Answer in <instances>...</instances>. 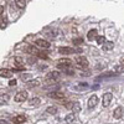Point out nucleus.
<instances>
[{"label":"nucleus","instance_id":"obj_9","mask_svg":"<svg viewBox=\"0 0 124 124\" xmlns=\"http://www.w3.org/2000/svg\"><path fill=\"white\" fill-rule=\"evenodd\" d=\"M113 117H114L116 119L122 118V117H123V107H118V108L114 110V113H113Z\"/></svg>","mask_w":124,"mask_h":124},{"label":"nucleus","instance_id":"obj_1","mask_svg":"<svg viewBox=\"0 0 124 124\" xmlns=\"http://www.w3.org/2000/svg\"><path fill=\"white\" fill-rule=\"evenodd\" d=\"M71 60H68V58H62V60H60L58 61V63H57V68H60V70H68L70 67H71Z\"/></svg>","mask_w":124,"mask_h":124},{"label":"nucleus","instance_id":"obj_16","mask_svg":"<svg viewBox=\"0 0 124 124\" xmlns=\"http://www.w3.org/2000/svg\"><path fill=\"white\" fill-rule=\"evenodd\" d=\"M15 4H16L17 8L23 9V8H25V5H26V0H15Z\"/></svg>","mask_w":124,"mask_h":124},{"label":"nucleus","instance_id":"obj_12","mask_svg":"<svg viewBox=\"0 0 124 124\" xmlns=\"http://www.w3.org/2000/svg\"><path fill=\"white\" fill-rule=\"evenodd\" d=\"M58 77H60V72H51V73L47 75V79H50V81H55Z\"/></svg>","mask_w":124,"mask_h":124},{"label":"nucleus","instance_id":"obj_2","mask_svg":"<svg viewBox=\"0 0 124 124\" xmlns=\"http://www.w3.org/2000/svg\"><path fill=\"white\" fill-rule=\"evenodd\" d=\"M14 99H15V102H17V103L25 102V101L27 99V92H26V91H20V92H17L16 94H15V97H14Z\"/></svg>","mask_w":124,"mask_h":124},{"label":"nucleus","instance_id":"obj_19","mask_svg":"<svg viewBox=\"0 0 124 124\" xmlns=\"http://www.w3.org/2000/svg\"><path fill=\"white\" fill-rule=\"evenodd\" d=\"M112 48H113V44L112 42H107L106 41V42L103 44V50L104 51H108V50H112Z\"/></svg>","mask_w":124,"mask_h":124},{"label":"nucleus","instance_id":"obj_18","mask_svg":"<svg viewBox=\"0 0 124 124\" xmlns=\"http://www.w3.org/2000/svg\"><path fill=\"white\" fill-rule=\"evenodd\" d=\"M6 25H8V17L4 16L1 20H0V27H1V29H5Z\"/></svg>","mask_w":124,"mask_h":124},{"label":"nucleus","instance_id":"obj_23","mask_svg":"<svg viewBox=\"0 0 124 124\" xmlns=\"http://www.w3.org/2000/svg\"><path fill=\"white\" fill-rule=\"evenodd\" d=\"M47 113H48V114H56V113H57V108L56 107H48L47 108Z\"/></svg>","mask_w":124,"mask_h":124},{"label":"nucleus","instance_id":"obj_7","mask_svg":"<svg viewBox=\"0 0 124 124\" xmlns=\"http://www.w3.org/2000/svg\"><path fill=\"white\" fill-rule=\"evenodd\" d=\"M98 103V97L97 96H92L88 101V108H94Z\"/></svg>","mask_w":124,"mask_h":124},{"label":"nucleus","instance_id":"obj_4","mask_svg":"<svg viewBox=\"0 0 124 124\" xmlns=\"http://www.w3.org/2000/svg\"><path fill=\"white\" fill-rule=\"evenodd\" d=\"M112 99H113L112 93H106V94L103 96V107H108L110 104Z\"/></svg>","mask_w":124,"mask_h":124},{"label":"nucleus","instance_id":"obj_6","mask_svg":"<svg viewBox=\"0 0 124 124\" xmlns=\"http://www.w3.org/2000/svg\"><path fill=\"white\" fill-rule=\"evenodd\" d=\"M13 75V71H10L8 68H1L0 70V77H4V78H10Z\"/></svg>","mask_w":124,"mask_h":124},{"label":"nucleus","instance_id":"obj_27","mask_svg":"<svg viewBox=\"0 0 124 124\" xmlns=\"http://www.w3.org/2000/svg\"><path fill=\"white\" fill-rule=\"evenodd\" d=\"M16 82H17L16 79H11V81L9 82V86H15V85H16Z\"/></svg>","mask_w":124,"mask_h":124},{"label":"nucleus","instance_id":"obj_20","mask_svg":"<svg viewBox=\"0 0 124 124\" xmlns=\"http://www.w3.org/2000/svg\"><path fill=\"white\" fill-rule=\"evenodd\" d=\"M26 51H27L29 54H34V55H36V54L39 52L37 48H36V47H34V46H29V47L26 48Z\"/></svg>","mask_w":124,"mask_h":124},{"label":"nucleus","instance_id":"obj_21","mask_svg":"<svg viewBox=\"0 0 124 124\" xmlns=\"http://www.w3.org/2000/svg\"><path fill=\"white\" fill-rule=\"evenodd\" d=\"M40 98H37V97H35V98H32V99H31V102H30V104L31 106H34V107H36V106H39L40 104Z\"/></svg>","mask_w":124,"mask_h":124},{"label":"nucleus","instance_id":"obj_10","mask_svg":"<svg viewBox=\"0 0 124 124\" xmlns=\"http://www.w3.org/2000/svg\"><path fill=\"white\" fill-rule=\"evenodd\" d=\"M58 52H60L61 55H68V54L73 52V50H72L71 47H60V48H58Z\"/></svg>","mask_w":124,"mask_h":124},{"label":"nucleus","instance_id":"obj_29","mask_svg":"<svg viewBox=\"0 0 124 124\" xmlns=\"http://www.w3.org/2000/svg\"><path fill=\"white\" fill-rule=\"evenodd\" d=\"M29 62H30V63H35L36 60H35V58H30V60H29Z\"/></svg>","mask_w":124,"mask_h":124},{"label":"nucleus","instance_id":"obj_8","mask_svg":"<svg viewBox=\"0 0 124 124\" xmlns=\"http://www.w3.org/2000/svg\"><path fill=\"white\" fill-rule=\"evenodd\" d=\"M25 120H26V117L25 116H16V117L13 118V123H15V124H21Z\"/></svg>","mask_w":124,"mask_h":124},{"label":"nucleus","instance_id":"obj_22","mask_svg":"<svg viewBox=\"0 0 124 124\" xmlns=\"http://www.w3.org/2000/svg\"><path fill=\"white\" fill-rule=\"evenodd\" d=\"M96 39H97V42H98V45H103V44L106 42V37H104V36H97Z\"/></svg>","mask_w":124,"mask_h":124},{"label":"nucleus","instance_id":"obj_14","mask_svg":"<svg viewBox=\"0 0 124 124\" xmlns=\"http://www.w3.org/2000/svg\"><path fill=\"white\" fill-rule=\"evenodd\" d=\"M50 97H52V98H58V99H62L65 97V94L62 92H55V93H50L48 94Z\"/></svg>","mask_w":124,"mask_h":124},{"label":"nucleus","instance_id":"obj_11","mask_svg":"<svg viewBox=\"0 0 124 124\" xmlns=\"http://www.w3.org/2000/svg\"><path fill=\"white\" fill-rule=\"evenodd\" d=\"M8 102H9V94H6V93H4V94H0V106L6 104Z\"/></svg>","mask_w":124,"mask_h":124},{"label":"nucleus","instance_id":"obj_15","mask_svg":"<svg viewBox=\"0 0 124 124\" xmlns=\"http://www.w3.org/2000/svg\"><path fill=\"white\" fill-rule=\"evenodd\" d=\"M14 61H15V65H16L19 68H23V70H24V67H23V58H21V57L16 56V57L14 58Z\"/></svg>","mask_w":124,"mask_h":124},{"label":"nucleus","instance_id":"obj_24","mask_svg":"<svg viewBox=\"0 0 124 124\" xmlns=\"http://www.w3.org/2000/svg\"><path fill=\"white\" fill-rule=\"evenodd\" d=\"M39 85H40V82H39L37 79H35V81H30V83H29L30 87H35V86H39Z\"/></svg>","mask_w":124,"mask_h":124},{"label":"nucleus","instance_id":"obj_3","mask_svg":"<svg viewBox=\"0 0 124 124\" xmlns=\"http://www.w3.org/2000/svg\"><path fill=\"white\" fill-rule=\"evenodd\" d=\"M76 62H77V66H78V67H82V68H85V67L88 66V60H87L86 57H83V56L77 57V58H76Z\"/></svg>","mask_w":124,"mask_h":124},{"label":"nucleus","instance_id":"obj_30","mask_svg":"<svg viewBox=\"0 0 124 124\" xmlns=\"http://www.w3.org/2000/svg\"><path fill=\"white\" fill-rule=\"evenodd\" d=\"M3 11H4V8H3V5H0V15L3 14Z\"/></svg>","mask_w":124,"mask_h":124},{"label":"nucleus","instance_id":"obj_5","mask_svg":"<svg viewBox=\"0 0 124 124\" xmlns=\"http://www.w3.org/2000/svg\"><path fill=\"white\" fill-rule=\"evenodd\" d=\"M36 45H37L39 47H42V48H48V47L51 46V44L48 42V41L42 40V39H39V40H36Z\"/></svg>","mask_w":124,"mask_h":124},{"label":"nucleus","instance_id":"obj_13","mask_svg":"<svg viewBox=\"0 0 124 124\" xmlns=\"http://www.w3.org/2000/svg\"><path fill=\"white\" fill-rule=\"evenodd\" d=\"M87 37H88V40L89 41H92V40H94L96 37H97V30H91V31H88V35H87Z\"/></svg>","mask_w":124,"mask_h":124},{"label":"nucleus","instance_id":"obj_17","mask_svg":"<svg viewBox=\"0 0 124 124\" xmlns=\"http://www.w3.org/2000/svg\"><path fill=\"white\" fill-rule=\"evenodd\" d=\"M65 120H66V123H72V122L75 120V114H73V113H70V114H67Z\"/></svg>","mask_w":124,"mask_h":124},{"label":"nucleus","instance_id":"obj_25","mask_svg":"<svg viewBox=\"0 0 124 124\" xmlns=\"http://www.w3.org/2000/svg\"><path fill=\"white\" fill-rule=\"evenodd\" d=\"M73 41H75V44L79 45V44H82V42H83V39H81V37H78V39H75Z\"/></svg>","mask_w":124,"mask_h":124},{"label":"nucleus","instance_id":"obj_26","mask_svg":"<svg viewBox=\"0 0 124 124\" xmlns=\"http://www.w3.org/2000/svg\"><path fill=\"white\" fill-rule=\"evenodd\" d=\"M36 55H37L39 57H41V58H47V55H46V54H42V52H37Z\"/></svg>","mask_w":124,"mask_h":124},{"label":"nucleus","instance_id":"obj_28","mask_svg":"<svg viewBox=\"0 0 124 124\" xmlns=\"http://www.w3.org/2000/svg\"><path fill=\"white\" fill-rule=\"evenodd\" d=\"M0 124H9V122L5 119H0Z\"/></svg>","mask_w":124,"mask_h":124}]
</instances>
